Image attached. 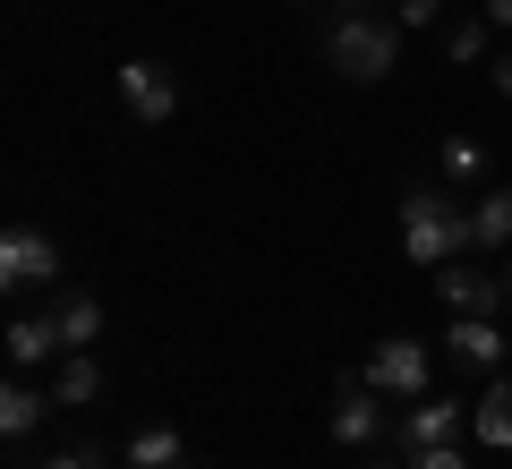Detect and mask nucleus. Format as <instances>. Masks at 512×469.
I'll list each match as a JSON object with an SVG mask.
<instances>
[{"mask_svg": "<svg viewBox=\"0 0 512 469\" xmlns=\"http://www.w3.org/2000/svg\"><path fill=\"white\" fill-rule=\"evenodd\" d=\"M120 103H128V120L163 128L171 111H180V77H171L163 60H120Z\"/></svg>", "mask_w": 512, "mask_h": 469, "instance_id": "obj_5", "label": "nucleus"}, {"mask_svg": "<svg viewBox=\"0 0 512 469\" xmlns=\"http://www.w3.org/2000/svg\"><path fill=\"white\" fill-rule=\"evenodd\" d=\"M402 256L410 265H453V256H470V205H453L444 188H410L402 197Z\"/></svg>", "mask_w": 512, "mask_h": 469, "instance_id": "obj_2", "label": "nucleus"}, {"mask_svg": "<svg viewBox=\"0 0 512 469\" xmlns=\"http://www.w3.org/2000/svg\"><path fill=\"white\" fill-rule=\"evenodd\" d=\"M325 69H342L350 86H376V77L402 69V26H384L376 9H342L325 26Z\"/></svg>", "mask_w": 512, "mask_h": 469, "instance_id": "obj_1", "label": "nucleus"}, {"mask_svg": "<svg viewBox=\"0 0 512 469\" xmlns=\"http://www.w3.org/2000/svg\"><path fill=\"white\" fill-rule=\"evenodd\" d=\"M410 469H470V461H461L453 444H436V452H419V461H410Z\"/></svg>", "mask_w": 512, "mask_h": 469, "instance_id": "obj_20", "label": "nucleus"}, {"mask_svg": "<svg viewBox=\"0 0 512 469\" xmlns=\"http://www.w3.org/2000/svg\"><path fill=\"white\" fill-rule=\"evenodd\" d=\"M478 171H487V163H478V145H470V137L444 145V180H478Z\"/></svg>", "mask_w": 512, "mask_h": 469, "instance_id": "obj_18", "label": "nucleus"}, {"mask_svg": "<svg viewBox=\"0 0 512 469\" xmlns=\"http://www.w3.org/2000/svg\"><path fill=\"white\" fill-rule=\"evenodd\" d=\"M43 359H69V350H60V333H52V316H18V325H9V367H18V376H35Z\"/></svg>", "mask_w": 512, "mask_h": 469, "instance_id": "obj_10", "label": "nucleus"}, {"mask_svg": "<svg viewBox=\"0 0 512 469\" xmlns=\"http://www.w3.org/2000/svg\"><path fill=\"white\" fill-rule=\"evenodd\" d=\"M487 26H495V35H512V0H487Z\"/></svg>", "mask_w": 512, "mask_h": 469, "instance_id": "obj_21", "label": "nucleus"}, {"mask_svg": "<svg viewBox=\"0 0 512 469\" xmlns=\"http://www.w3.org/2000/svg\"><path fill=\"white\" fill-rule=\"evenodd\" d=\"M504 273H512V265H504Z\"/></svg>", "mask_w": 512, "mask_h": 469, "instance_id": "obj_26", "label": "nucleus"}, {"mask_svg": "<svg viewBox=\"0 0 512 469\" xmlns=\"http://www.w3.org/2000/svg\"><path fill=\"white\" fill-rule=\"evenodd\" d=\"M470 248H512V188H487L470 205Z\"/></svg>", "mask_w": 512, "mask_h": 469, "instance_id": "obj_15", "label": "nucleus"}, {"mask_svg": "<svg viewBox=\"0 0 512 469\" xmlns=\"http://www.w3.org/2000/svg\"><path fill=\"white\" fill-rule=\"evenodd\" d=\"M470 427H478V444H495V452H512V376H495L487 393H478V410H470Z\"/></svg>", "mask_w": 512, "mask_h": 469, "instance_id": "obj_12", "label": "nucleus"}, {"mask_svg": "<svg viewBox=\"0 0 512 469\" xmlns=\"http://www.w3.org/2000/svg\"><path fill=\"white\" fill-rule=\"evenodd\" d=\"M487 35H495L487 18H461V26H444V60H453V69H470V60L487 52Z\"/></svg>", "mask_w": 512, "mask_h": 469, "instance_id": "obj_17", "label": "nucleus"}, {"mask_svg": "<svg viewBox=\"0 0 512 469\" xmlns=\"http://www.w3.org/2000/svg\"><path fill=\"white\" fill-rule=\"evenodd\" d=\"M128 461H137V469H180L188 444H180V427H137V435H128Z\"/></svg>", "mask_w": 512, "mask_h": 469, "instance_id": "obj_16", "label": "nucleus"}, {"mask_svg": "<svg viewBox=\"0 0 512 469\" xmlns=\"http://www.w3.org/2000/svg\"><path fill=\"white\" fill-rule=\"evenodd\" d=\"M495 94H504V103H512V52L495 60Z\"/></svg>", "mask_w": 512, "mask_h": 469, "instance_id": "obj_22", "label": "nucleus"}, {"mask_svg": "<svg viewBox=\"0 0 512 469\" xmlns=\"http://www.w3.org/2000/svg\"><path fill=\"white\" fill-rule=\"evenodd\" d=\"M180 469H188V461H180Z\"/></svg>", "mask_w": 512, "mask_h": 469, "instance_id": "obj_27", "label": "nucleus"}, {"mask_svg": "<svg viewBox=\"0 0 512 469\" xmlns=\"http://www.w3.org/2000/svg\"><path fill=\"white\" fill-rule=\"evenodd\" d=\"M342 9H367V0H342Z\"/></svg>", "mask_w": 512, "mask_h": 469, "instance_id": "obj_24", "label": "nucleus"}, {"mask_svg": "<svg viewBox=\"0 0 512 469\" xmlns=\"http://www.w3.org/2000/svg\"><path fill=\"white\" fill-rule=\"evenodd\" d=\"M376 435H384V393L367 376H350L333 393V444H376Z\"/></svg>", "mask_w": 512, "mask_h": 469, "instance_id": "obj_8", "label": "nucleus"}, {"mask_svg": "<svg viewBox=\"0 0 512 469\" xmlns=\"http://www.w3.org/2000/svg\"><path fill=\"white\" fill-rule=\"evenodd\" d=\"M453 435H461V401H436V393H427L419 410H402V427H393V452H402V461H419V452L453 444Z\"/></svg>", "mask_w": 512, "mask_h": 469, "instance_id": "obj_7", "label": "nucleus"}, {"mask_svg": "<svg viewBox=\"0 0 512 469\" xmlns=\"http://www.w3.org/2000/svg\"><path fill=\"white\" fill-rule=\"evenodd\" d=\"M367 469H410V461H402V452H393V461H367Z\"/></svg>", "mask_w": 512, "mask_h": 469, "instance_id": "obj_23", "label": "nucleus"}, {"mask_svg": "<svg viewBox=\"0 0 512 469\" xmlns=\"http://www.w3.org/2000/svg\"><path fill=\"white\" fill-rule=\"evenodd\" d=\"M52 333L60 350H94L103 342V299L94 290H52Z\"/></svg>", "mask_w": 512, "mask_h": 469, "instance_id": "obj_9", "label": "nucleus"}, {"mask_svg": "<svg viewBox=\"0 0 512 469\" xmlns=\"http://www.w3.org/2000/svg\"><path fill=\"white\" fill-rule=\"evenodd\" d=\"M436 290H444L453 316H495L512 299V273H478L470 256H453V265H436Z\"/></svg>", "mask_w": 512, "mask_h": 469, "instance_id": "obj_6", "label": "nucleus"}, {"mask_svg": "<svg viewBox=\"0 0 512 469\" xmlns=\"http://www.w3.org/2000/svg\"><path fill=\"white\" fill-rule=\"evenodd\" d=\"M393 18H402V26H436L444 0H393Z\"/></svg>", "mask_w": 512, "mask_h": 469, "instance_id": "obj_19", "label": "nucleus"}, {"mask_svg": "<svg viewBox=\"0 0 512 469\" xmlns=\"http://www.w3.org/2000/svg\"><path fill=\"white\" fill-rule=\"evenodd\" d=\"M453 359L461 367H504V333H495V316H453Z\"/></svg>", "mask_w": 512, "mask_h": 469, "instance_id": "obj_11", "label": "nucleus"}, {"mask_svg": "<svg viewBox=\"0 0 512 469\" xmlns=\"http://www.w3.org/2000/svg\"><path fill=\"white\" fill-rule=\"evenodd\" d=\"M94 393H103V367H94V350H69V359H60V376H52V401H60V410H86Z\"/></svg>", "mask_w": 512, "mask_h": 469, "instance_id": "obj_14", "label": "nucleus"}, {"mask_svg": "<svg viewBox=\"0 0 512 469\" xmlns=\"http://www.w3.org/2000/svg\"><path fill=\"white\" fill-rule=\"evenodd\" d=\"M367 384H376L384 401H427V342H419V333H393V342H376Z\"/></svg>", "mask_w": 512, "mask_h": 469, "instance_id": "obj_4", "label": "nucleus"}, {"mask_svg": "<svg viewBox=\"0 0 512 469\" xmlns=\"http://www.w3.org/2000/svg\"><path fill=\"white\" fill-rule=\"evenodd\" d=\"M120 469H137V461H120Z\"/></svg>", "mask_w": 512, "mask_h": 469, "instance_id": "obj_25", "label": "nucleus"}, {"mask_svg": "<svg viewBox=\"0 0 512 469\" xmlns=\"http://www.w3.org/2000/svg\"><path fill=\"white\" fill-rule=\"evenodd\" d=\"M43 410H52V393H35L26 376L0 384V435H35V427H43Z\"/></svg>", "mask_w": 512, "mask_h": 469, "instance_id": "obj_13", "label": "nucleus"}, {"mask_svg": "<svg viewBox=\"0 0 512 469\" xmlns=\"http://www.w3.org/2000/svg\"><path fill=\"white\" fill-rule=\"evenodd\" d=\"M0 290H60V248H52V231L18 222V231L0 239Z\"/></svg>", "mask_w": 512, "mask_h": 469, "instance_id": "obj_3", "label": "nucleus"}]
</instances>
